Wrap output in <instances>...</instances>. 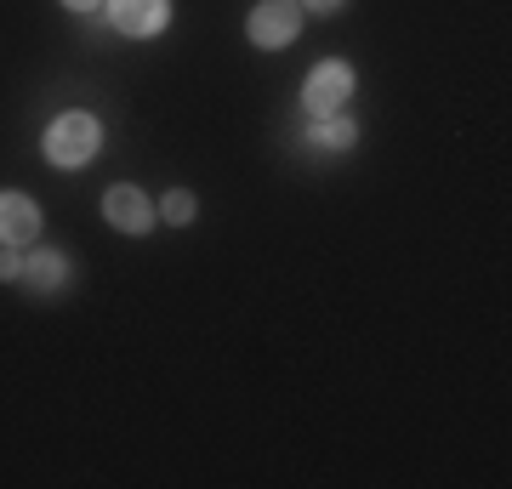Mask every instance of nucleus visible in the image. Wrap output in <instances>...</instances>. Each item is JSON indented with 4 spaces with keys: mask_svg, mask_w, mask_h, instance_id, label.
Wrapping results in <instances>:
<instances>
[{
    "mask_svg": "<svg viewBox=\"0 0 512 489\" xmlns=\"http://www.w3.org/2000/svg\"><path fill=\"white\" fill-rule=\"evenodd\" d=\"M97 148H103V126H97V114H86V109L57 114L52 126H46V160H52L57 171H80V165H92Z\"/></svg>",
    "mask_w": 512,
    "mask_h": 489,
    "instance_id": "nucleus-1",
    "label": "nucleus"
},
{
    "mask_svg": "<svg viewBox=\"0 0 512 489\" xmlns=\"http://www.w3.org/2000/svg\"><path fill=\"white\" fill-rule=\"evenodd\" d=\"M353 97V69L348 63H319V69L302 80V109L313 120H325V114H342Z\"/></svg>",
    "mask_w": 512,
    "mask_h": 489,
    "instance_id": "nucleus-2",
    "label": "nucleus"
},
{
    "mask_svg": "<svg viewBox=\"0 0 512 489\" xmlns=\"http://www.w3.org/2000/svg\"><path fill=\"white\" fill-rule=\"evenodd\" d=\"M296 29H302V6H296V0H262V6L251 12V23H245L251 46H262V52H279V46H291Z\"/></svg>",
    "mask_w": 512,
    "mask_h": 489,
    "instance_id": "nucleus-3",
    "label": "nucleus"
},
{
    "mask_svg": "<svg viewBox=\"0 0 512 489\" xmlns=\"http://www.w3.org/2000/svg\"><path fill=\"white\" fill-rule=\"evenodd\" d=\"M103 222L120 228V234H148L154 228V200L137 182H114L109 194H103Z\"/></svg>",
    "mask_w": 512,
    "mask_h": 489,
    "instance_id": "nucleus-4",
    "label": "nucleus"
},
{
    "mask_svg": "<svg viewBox=\"0 0 512 489\" xmlns=\"http://www.w3.org/2000/svg\"><path fill=\"white\" fill-rule=\"evenodd\" d=\"M103 6H109V23L131 40L160 35L165 18H171V0H103Z\"/></svg>",
    "mask_w": 512,
    "mask_h": 489,
    "instance_id": "nucleus-5",
    "label": "nucleus"
},
{
    "mask_svg": "<svg viewBox=\"0 0 512 489\" xmlns=\"http://www.w3.org/2000/svg\"><path fill=\"white\" fill-rule=\"evenodd\" d=\"M40 234V205L29 194H0V245H35Z\"/></svg>",
    "mask_w": 512,
    "mask_h": 489,
    "instance_id": "nucleus-6",
    "label": "nucleus"
},
{
    "mask_svg": "<svg viewBox=\"0 0 512 489\" xmlns=\"http://www.w3.org/2000/svg\"><path fill=\"white\" fill-rule=\"evenodd\" d=\"M63 273H69V256H63V251H29V256H23L18 279H29L35 290H57V285H63Z\"/></svg>",
    "mask_w": 512,
    "mask_h": 489,
    "instance_id": "nucleus-7",
    "label": "nucleus"
},
{
    "mask_svg": "<svg viewBox=\"0 0 512 489\" xmlns=\"http://www.w3.org/2000/svg\"><path fill=\"white\" fill-rule=\"evenodd\" d=\"M353 137H359V126H353V120H342V114H325V120H313V143H325V148H353Z\"/></svg>",
    "mask_w": 512,
    "mask_h": 489,
    "instance_id": "nucleus-8",
    "label": "nucleus"
},
{
    "mask_svg": "<svg viewBox=\"0 0 512 489\" xmlns=\"http://www.w3.org/2000/svg\"><path fill=\"white\" fill-rule=\"evenodd\" d=\"M165 217L177 222V228L194 222V194H188V188H171V194H165Z\"/></svg>",
    "mask_w": 512,
    "mask_h": 489,
    "instance_id": "nucleus-9",
    "label": "nucleus"
},
{
    "mask_svg": "<svg viewBox=\"0 0 512 489\" xmlns=\"http://www.w3.org/2000/svg\"><path fill=\"white\" fill-rule=\"evenodd\" d=\"M23 273V256H18V245H0V279H18Z\"/></svg>",
    "mask_w": 512,
    "mask_h": 489,
    "instance_id": "nucleus-10",
    "label": "nucleus"
},
{
    "mask_svg": "<svg viewBox=\"0 0 512 489\" xmlns=\"http://www.w3.org/2000/svg\"><path fill=\"white\" fill-rule=\"evenodd\" d=\"M296 6H308V12H336L342 0H296Z\"/></svg>",
    "mask_w": 512,
    "mask_h": 489,
    "instance_id": "nucleus-11",
    "label": "nucleus"
},
{
    "mask_svg": "<svg viewBox=\"0 0 512 489\" xmlns=\"http://www.w3.org/2000/svg\"><path fill=\"white\" fill-rule=\"evenodd\" d=\"M69 12H92V6H103V0H63Z\"/></svg>",
    "mask_w": 512,
    "mask_h": 489,
    "instance_id": "nucleus-12",
    "label": "nucleus"
}]
</instances>
